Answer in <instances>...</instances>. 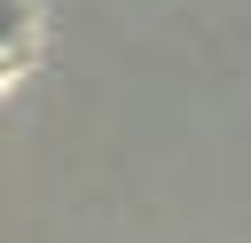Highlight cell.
Instances as JSON below:
<instances>
[{"instance_id": "1", "label": "cell", "mask_w": 251, "mask_h": 243, "mask_svg": "<svg viewBox=\"0 0 251 243\" xmlns=\"http://www.w3.org/2000/svg\"><path fill=\"white\" fill-rule=\"evenodd\" d=\"M31 39V0H0V55H24Z\"/></svg>"}, {"instance_id": "2", "label": "cell", "mask_w": 251, "mask_h": 243, "mask_svg": "<svg viewBox=\"0 0 251 243\" xmlns=\"http://www.w3.org/2000/svg\"><path fill=\"white\" fill-rule=\"evenodd\" d=\"M16 71H24V55H0V86H8V78H16Z\"/></svg>"}]
</instances>
